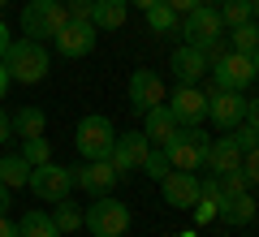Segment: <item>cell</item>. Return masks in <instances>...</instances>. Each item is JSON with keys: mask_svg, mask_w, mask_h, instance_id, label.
Listing matches in <instances>:
<instances>
[{"mask_svg": "<svg viewBox=\"0 0 259 237\" xmlns=\"http://www.w3.org/2000/svg\"><path fill=\"white\" fill-rule=\"evenodd\" d=\"M5 69H9L13 82L35 86V82H44V78H48L52 56H48V48L39 43V39H26V35H22V39H13L9 52H5Z\"/></svg>", "mask_w": 259, "mask_h": 237, "instance_id": "cell-1", "label": "cell"}, {"mask_svg": "<svg viewBox=\"0 0 259 237\" xmlns=\"http://www.w3.org/2000/svg\"><path fill=\"white\" fill-rule=\"evenodd\" d=\"M207 143H212V138L203 134V125H177V134L168 138L160 151L168 155V164H173V168H182V173H199L203 160H207Z\"/></svg>", "mask_w": 259, "mask_h": 237, "instance_id": "cell-2", "label": "cell"}, {"mask_svg": "<svg viewBox=\"0 0 259 237\" xmlns=\"http://www.w3.org/2000/svg\"><path fill=\"white\" fill-rule=\"evenodd\" d=\"M69 22V5L65 0H26V9H22V35L26 39H56L61 26Z\"/></svg>", "mask_w": 259, "mask_h": 237, "instance_id": "cell-3", "label": "cell"}, {"mask_svg": "<svg viewBox=\"0 0 259 237\" xmlns=\"http://www.w3.org/2000/svg\"><path fill=\"white\" fill-rule=\"evenodd\" d=\"M182 35H186V43H190V48H199V52H207V56L225 52V48H221V39H225L221 9H216V5H199L194 13H186Z\"/></svg>", "mask_w": 259, "mask_h": 237, "instance_id": "cell-4", "label": "cell"}, {"mask_svg": "<svg viewBox=\"0 0 259 237\" xmlns=\"http://www.w3.org/2000/svg\"><path fill=\"white\" fill-rule=\"evenodd\" d=\"M82 224L91 228L95 237H125V228H130V207H125L121 199L95 194V203L82 211Z\"/></svg>", "mask_w": 259, "mask_h": 237, "instance_id": "cell-5", "label": "cell"}, {"mask_svg": "<svg viewBox=\"0 0 259 237\" xmlns=\"http://www.w3.org/2000/svg\"><path fill=\"white\" fill-rule=\"evenodd\" d=\"M207 73H212V86H221V91H246L250 78H255V65H250L246 52H216L207 56Z\"/></svg>", "mask_w": 259, "mask_h": 237, "instance_id": "cell-6", "label": "cell"}, {"mask_svg": "<svg viewBox=\"0 0 259 237\" xmlns=\"http://www.w3.org/2000/svg\"><path fill=\"white\" fill-rule=\"evenodd\" d=\"M112 143H117V129H112L108 117L91 112V117L78 121V134H74V147L82 160H108L112 155Z\"/></svg>", "mask_w": 259, "mask_h": 237, "instance_id": "cell-7", "label": "cell"}, {"mask_svg": "<svg viewBox=\"0 0 259 237\" xmlns=\"http://www.w3.org/2000/svg\"><path fill=\"white\" fill-rule=\"evenodd\" d=\"M26 190L35 194L39 203H61V199H69V190H74V168L56 164V160H48V164H35V168H30Z\"/></svg>", "mask_w": 259, "mask_h": 237, "instance_id": "cell-8", "label": "cell"}, {"mask_svg": "<svg viewBox=\"0 0 259 237\" xmlns=\"http://www.w3.org/2000/svg\"><path fill=\"white\" fill-rule=\"evenodd\" d=\"M147 151H151V143H147V134L143 129H125V134H117V143H112V168H117L121 177H130L134 168H143V160H147Z\"/></svg>", "mask_w": 259, "mask_h": 237, "instance_id": "cell-9", "label": "cell"}, {"mask_svg": "<svg viewBox=\"0 0 259 237\" xmlns=\"http://www.w3.org/2000/svg\"><path fill=\"white\" fill-rule=\"evenodd\" d=\"M207 121H216L221 129H233L246 121V95L242 91H221V86H212L207 91Z\"/></svg>", "mask_w": 259, "mask_h": 237, "instance_id": "cell-10", "label": "cell"}, {"mask_svg": "<svg viewBox=\"0 0 259 237\" xmlns=\"http://www.w3.org/2000/svg\"><path fill=\"white\" fill-rule=\"evenodd\" d=\"M168 112L177 117V125H203L207 121V91H199V86H177L168 95Z\"/></svg>", "mask_w": 259, "mask_h": 237, "instance_id": "cell-11", "label": "cell"}, {"mask_svg": "<svg viewBox=\"0 0 259 237\" xmlns=\"http://www.w3.org/2000/svg\"><path fill=\"white\" fill-rule=\"evenodd\" d=\"M95 39H100L95 22H74V18H69V22L61 26V35L52 39V43H56V52H61V56H74V61H78V56L95 52Z\"/></svg>", "mask_w": 259, "mask_h": 237, "instance_id": "cell-12", "label": "cell"}, {"mask_svg": "<svg viewBox=\"0 0 259 237\" xmlns=\"http://www.w3.org/2000/svg\"><path fill=\"white\" fill-rule=\"evenodd\" d=\"M160 194H164L168 207L190 211L199 203V173H182V168H168V177L160 181Z\"/></svg>", "mask_w": 259, "mask_h": 237, "instance_id": "cell-13", "label": "cell"}, {"mask_svg": "<svg viewBox=\"0 0 259 237\" xmlns=\"http://www.w3.org/2000/svg\"><path fill=\"white\" fill-rule=\"evenodd\" d=\"M130 104H134V112H147L156 104H164V82H160L156 69H134L130 73Z\"/></svg>", "mask_w": 259, "mask_h": 237, "instance_id": "cell-14", "label": "cell"}, {"mask_svg": "<svg viewBox=\"0 0 259 237\" xmlns=\"http://www.w3.org/2000/svg\"><path fill=\"white\" fill-rule=\"evenodd\" d=\"M121 181V173L112 168V160H87L82 168H74V185L87 194H108Z\"/></svg>", "mask_w": 259, "mask_h": 237, "instance_id": "cell-15", "label": "cell"}, {"mask_svg": "<svg viewBox=\"0 0 259 237\" xmlns=\"http://www.w3.org/2000/svg\"><path fill=\"white\" fill-rule=\"evenodd\" d=\"M168 69H173L177 86H194V82H199V78L207 73V52H199V48L182 43L173 56H168Z\"/></svg>", "mask_w": 259, "mask_h": 237, "instance_id": "cell-16", "label": "cell"}, {"mask_svg": "<svg viewBox=\"0 0 259 237\" xmlns=\"http://www.w3.org/2000/svg\"><path fill=\"white\" fill-rule=\"evenodd\" d=\"M203 164L212 168V173H238V168H242V147L233 143V134L207 143V160H203Z\"/></svg>", "mask_w": 259, "mask_h": 237, "instance_id": "cell-17", "label": "cell"}, {"mask_svg": "<svg viewBox=\"0 0 259 237\" xmlns=\"http://www.w3.org/2000/svg\"><path fill=\"white\" fill-rule=\"evenodd\" d=\"M143 117H147V125H143V134H147V143H151V147H164L168 138L177 134V117L168 112V104H156V108H147Z\"/></svg>", "mask_w": 259, "mask_h": 237, "instance_id": "cell-18", "label": "cell"}, {"mask_svg": "<svg viewBox=\"0 0 259 237\" xmlns=\"http://www.w3.org/2000/svg\"><path fill=\"white\" fill-rule=\"evenodd\" d=\"M255 216H259V203H255V194H250V190H242V194H233V199L221 203V220H225V224H233V228H246Z\"/></svg>", "mask_w": 259, "mask_h": 237, "instance_id": "cell-19", "label": "cell"}, {"mask_svg": "<svg viewBox=\"0 0 259 237\" xmlns=\"http://www.w3.org/2000/svg\"><path fill=\"white\" fill-rule=\"evenodd\" d=\"M125 18H130V0H95V13H91L95 30H117L125 26Z\"/></svg>", "mask_w": 259, "mask_h": 237, "instance_id": "cell-20", "label": "cell"}, {"mask_svg": "<svg viewBox=\"0 0 259 237\" xmlns=\"http://www.w3.org/2000/svg\"><path fill=\"white\" fill-rule=\"evenodd\" d=\"M0 181L9 185V190H22V185L30 181V164H26V155H22V151L0 155Z\"/></svg>", "mask_w": 259, "mask_h": 237, "instance_id": "cell-21", "label": "cell"}, {"mask_svg": "<svg viewBox=\"0 0 259 237\" xmlns=\"http://www.w3.org/2000/svg\"><path fill=\"white\" fill-rule=\"evenodd\" d=\"M44 129H48V117H44V108L26 104V108H18V112H13V134H18V138H39Z\"/></svg>", "mask_w": 259, "mask_h": 237, "instance_id": "cell-22", "label": "cell"}, {"mask_svg": "<svg viewBox=\"0 0 259 237\" xmlns=\"http://www.w3.org/2000/svg\"><path fill=\"white\" fill-rule=\"evenodd\" d=\"M18 228H22V237H61L56 224H52V211H44V207H30L18 220Z\"/></svg>", "mask_w": 259, "mask_h": 237, "instance_id": "cell-23", "label": "cell"}, {"mask_svg": "<svg viewBox=\"0 0 259 237\" xmlns=\"http://www.w3.org/2000/svg\"><path fill=\"white\" fill-rule=\"evenodd\" d=\"M52 224H56V233H78L82 228V207L74 199H61L52 207Z\"/></svg>", "mask_w": 259, "mask_h": 237, "instance_id": "cell-24", "label": "cell"}, {"mask_svg": "<svg viewBox=\"0 0 259 237\" xmlns=\"http://www.w3.org/2000/svg\"><path fill=\"white\" fill-rule=\"evenodd\" d=\"M147 26L156 30V35H177V30H182V18L160 0V5H151V9H147Z\"/></svg>", "mask_w": 259, "mask_h": 237, "instance_id": "cell-25", "label": "cell"}, {"mask_svg": "<svg viewBox=\"0 0 259 237\" xmlns=\"http://www.w3.org/2000/svg\"><path fill=\"white\" fill-rule=\"evenodd\" d=\"M216 9H221L225 30H233V26H242V22L255 18V0H225V5H216Z\"/></svg>", "mask_w": 259, "mask_h": 237, "instance_id": "cell-26", "label": "cell"}, {"mask_svg": "<svg viewBox=\"0 0 259 237\" xmlns=\"http://www.w3.org/2000/svg\"><path fill=\"white\" fill-rule=\"evenodd\" d=\"M229 48H233V52H246V56H250V52L259 48V26H255V18L229 30Z\"/></svg>", "mask_w": 259, "mask_h": 237, "instance_id": "cell-27", "label": "cell"}, {"mask_svg": "<svg viewBox=\"0 0 259 237\" xmlns=\"http://www.w3.org/2000/svg\"><path fill=\"white\" fill-rule=\"evenodd\" d=\"M22 155H26V164L35 168V164H48V160H52V147H48L44 134L39 138H22Z\"/></svg>", "mask_w": 259, "mask_h": 237, "instance_id": "cell-28", "label": "cell"}, {"mask_svg": "<svg viewBox=\"0 0 259 237\" xmlns=\"http://www.w3.org/2000/svg\"><path fill=\"white\" fill-rule=\"evenodd\" d=\"M194 224H212V220H221V199H212V194H199V203L190 207Z\"/></svg>", "mask_w": 259, "mask_h": 237, "instance_id": "cell-29", "label": "cell"}, {"mask_svg": "<svg viewBox=\"0 0 259 237\" xmlns=\"http://www.w3.org/2000/svg\"><path fill=\"white\" fill-rule=\"evenodd\" d=\"M143 168H147V177H151V181H164L173 164H168V155L160 151V147H151V151H147V160H143Z\"/></svg>", "mask_w": 259, "mask_h": 237, "instance_id": "cell-30", "label": "cell"}, {"mask_svg": "<svg viewBox=\"0 0 259 237\" xmlns=\"http://www.w3.org/2000/svg\"><path fill=\"white\" fill-rule=\"evenodd\" d=\"M216 177H221V203H225V199H233V194H242V190H250L242 173H216Z\"/></svg>", "mask_w": 259, "mask_h": 237, "instance_id": "cell-31", "label": "cell"}, {"mask_svg": "<svg viewBox=\"0 0 259 237\" xmlns=\"http://www.w3.org/2000/svg\"><path fill=\"white\" fill-rule=\"evenodd\" d=\"M242 177H246V185H259V147H250V151H242Z\"/></svg>", "mask_w": 259, "mask_h": 237, "instance_id": "cell-32", "label": "cell"}, {"mask_svg": "<svg viewBox=\"0 0 259 237\" xmlns=\"http://www.w3.org/2000/svg\"><path fill=\"white\" fill-rule=\"evenodd\" d=\"M233 143H238L242 151H250V147H259V129L255 125H233Z\"/></svg>", "mask_w": 259, "mask_h": 237, "instance_id": "cell-33", "label": "cell"}, {"mask_svg": "<svg viewBox=\"0 0 259 237\" xmlns=\"http://www.w3.org/2000/svg\"><path fill=\"white\" fill-rule=\"evenodd\" d=\"M65 5H69L74 22H91V13H95V0H65Z\"/></svg>", "mask_w": 259, "mask_h": 237, "instance_id": "cell-34", "label": "cell"}, {"mask_svg": "<svg viewBox=\"0 0 259 237\" xmlns=\"http://www.w3.org/2000/svg\"><path fill=\"white\" fill-rule=\"evenodd\" d=\"M164 5H168V9L177 13V18H186V13H194L199 5H203V0H164Z\"/></svg>", "mask_w": 259, "mask_h": 237, "instance_id": "cell-35", "label": "cell"}, {"mask_svg": "<svg viewBox=\"0 0 259 237\" xmlns=\"http://www.w3.org/2000/svg\"><path fill=\"white\" fill-rule=\"evenodd\" d=\"M9 134H13V117L0 108V143H9Z\"/></svg>", "mask_w": 259, "mask_h": 237, "instance_id": "cell-36", "label": "cell"}, {"mask_svg": "<svg viewBox=\"0 0 259 237\" xmlns=\"http://www.w3.org/2000/svg\"><path fill=\"white\" fill-rule=\"evenodd\" d=\"M0 237H22V228H18V224H13V220H9V216H0Z\"/></svg>", "mask_w": 259, "mask_h": 237, "instance_id": "cell-37", "label": "cell"}, {"mask_svg": "<svg viewBox=\"0 0 259 237\" xmlns=\"http://www.w3.org/2000/svg\"><path fill=\"white\" fill-rule=\"evenodd\" d=\"M246 121L259 129V100H246Z\"/></svg>", "mask_w": 259, "mask_h": 237, "instance_id": "cell-38", "label": "cell"}, {"mask_svg": "<svg viewBox=\"0 0 259 237\" xmlns=\"http://www.w3.org/2000/svg\"><path fill=\"white\" fill-rule=\"evenodd\" d=\"M9 82H13V78H9V69H5V61H0V100L9 95Z\"/></svg>", "mask_w": 259, "mask_h": 237, "instance_id": "cell-39", "label": "cell"}, {"mask_svg": "<svg viewBox=\"0 0 259 237\" xmlns=\"http://www.w3.org/2000/svg\"><path fill=\"white\" fill-rule=\"evenodd\" d=\"M9 194H13V190H9V185H5V181H0V216H5V211L13 207V203H9Z\"/></svg>", "mask_w": 259, "mask_h": 237, "instance_id": "cell-40", "label": "cell"}, {"mask_svg": "<svg viewBox=\"0 0 259 237\" xmlns=\"http://www.w3.org/2000/svg\"><path fill=\"white\" fill-rule=\"evenodd\" d=\"M5 52H9V26L0 22V61H5Z\"/></svg>", "mask_w": 259, "mask_h": 237, "instance_id": "cell-41", "label": "cell"}, {"mask_svg": "<svg viewBox=\"0 0 259 237\" xmlns=\"http://www.w3.org/2000/svg\"><path fill=\"white\" fill-rule=\"evenodd\" d=\"M130 5H139V9H143V13H147V9H151V5H160V0H130Z\"/></svg>", "mask_w": 259, "mask_h": 237, "instance_id": "cell-42", "label": "cell"}, {"mask_svg": "<svg viewBox=\"0 0 259 237\" xmlns=\"http://www.w3.org/2000/svg\"><path fill=\"white\" fill-rule=\"evenodd\" d=\"M250 65H255V78H259V48H255V52H250Z\"/></svg>", "mask_w": 259, "mask_h": 237, "instance_id": "cell-43", "label": "cell"}, {"mask_svg": "<svg viewBox=\"0 0 259 237\" xmlns=\"http://www.w3.org/2000/svg\"><path fill=\"white\" fill-rule=\"evenodd\" d=\"M5 5H9V0H0V9H5Z\"/></svg>", "mask_w": 259, "mask_h": 237, "instance_id": "cell-44", "label": "cell"}, {"mask_svg": "<svg viewBox=\"0 0 259 237\" xmlns=\"http://www.w3.org/2000/svg\"><path fill=\"white\" fill-rule=\"evenodd\" d=\"M255 13H259V0H255Z\"/></svg>", "mask_w": 259, "mask_h": 237, "instance_id": "cell-45", "label": "cell"}, {"mask_svg": "<svg viewBox=\"0 0 259 237\" xmlns=\"http://www.w3.org/2000/svg\"><path fill=\"white\" fill-rule=\"evenodd\" d=\"M182 237H194V233H182Z\"/></svg>", "mask_w": 259, "mask_h": 237, "instance_id": "cell-46", "label": "cell"}, {"mask_svg": "<svg viewBox=\"0 0 259 237\" xmlns=\"http://www.w3.org/2000/svg\"><path fill=\"white\" fill-rule=\"evenodd\" d=\"M216 5H225V0H216Z\"/></svg>", "mask_w": 259, "mask_h": 237, "instance_id": "cell-47", "label": "cell"}, {"mask_svg": "<svg viewBox=\"0 0 259 237\" xmlns=\"http://www.w3.org/2000/svg\"><path fill=\"white\" fill-rule=\"evenodd\" d=\"M255 26H259V22H255Z\"/></svg>", "mask_w": 259, "mask_h": 237, "instance_id": "cell-48", "label": "cell"}]
</instances>
